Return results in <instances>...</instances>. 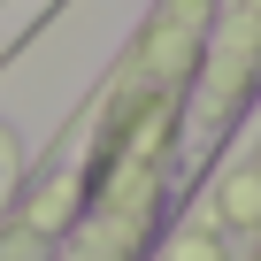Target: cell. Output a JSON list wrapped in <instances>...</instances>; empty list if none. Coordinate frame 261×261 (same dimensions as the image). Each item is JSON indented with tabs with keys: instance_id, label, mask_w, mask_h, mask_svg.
I'll list each match as a JSON object with an SVG mask.
<instances>
[{
	"instance_id": "6da1fadb",
	"label": "cell",
	"mask_w": 261,
	"mask_h": 261,
	"mask_svg": "<svg viewBox=\"0 0 261 261\" xmlns=\"http://www.w3.org/2000/svg\"><path fill=\"white\" fill-rule=\"evenodd\" d=\"M200 69H207V115L223 123V115L246 100V85L261 77V0H230V16H223V31L207 39Z\"/></svg>"
}]
</instances>
